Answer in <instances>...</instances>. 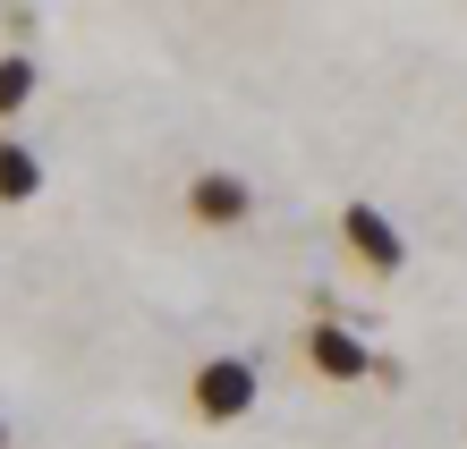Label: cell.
Here are the masks:
<instances>
[{
    "label": "cell",
    "mask_w": 467,
    "mask_h": 449,
    "mask_svg": "<svg viewBox=\"0 0 467 449\" xmlns=\"http://www.w3.org/2000/svg\"><path fill=\"white\" fill-rule=\"evenodd\" d=\"M0 449H9V424H0Z\"/></svg>",
    "instance_id": "52a82bcc"
},
{
    "label": "cell",
    "mask_w": 467,
    "mask_h": 449,
    "mask_svg": "<svg viewBox=\"0 0 467 449\" xmlns=\"http://www.w3.org/2000/svg\"><path fill=\"white\" fill-rule=\"evenodd\" d=\"M187 212H196L204 230H238V220L255 212V187H246L238 170H196L187 179Z\"/></svg>",
    "instance_id": "3957f363"
},
{
    "label": "cell",
    "mask_w": 467,
    "mask_h": 449,
    "mask_svg": "<svg viewBox=\"0 0 467 449\" xmlns=\"http://www.w3.org/2000/svg\"><path fill=\"white\" fill-rule=\"evenodd\" d=\"M35 195H43V161L17 136H0V204H35Z\"/></svg>",
    "instance_id": "5b68a950"
},
{
    "label": "cell",
    "mask_w": 467,
    "mask_h": 449,
    "mask_svg": "<svg viewBox=\"0 0 467 449\" xmlns=\"http://www.w3.org/2000/svg\"><path fill=\"white\" fill-rule=\"evenodd\" d=\"M306 364H315L323 382H366V373H374V348L357 340L348 322H315V331H306Z\"/></svg>",
    "instance_id": "277c9868"
},
{
    "label": "cell",
    "mask_w": 467,
    "mask_h": 449,
    "mask_svg": "<svg viewBox=\"0 0 467 449\" xmlns=\"http://www.w3.org/2000/svg\"><path fill=\"white\" fill-rule=\"evenodd\" d=\"M35 86H43V77H35V60H26V51H0V128H9L17 110L35 102Z\"/></svg>",
    "instance_id": "8992f818"
},
{
    "label": "cell",
    "mask_w": 467,
    "mask_h": 449,
    "mask_svg": "<svg viewBox=\"0 0 467 449\" xmlns=\"http://www.w3.org/2000/svg\"><path fill=\"white\" fill-rule=\"evenodd\" d=\"M340 238H348V255L366 263L374 280H391V271L408 263V238H400V220L382 212V204H348V212H340Z\"/></svg>",
    "instance_id": "7a4b0ae2"
},
{
    "label": "cell",
    "mask_w": 467,
    "mask_h": 449,
    "mask_svg": "<svg viewBox=\"0 0 467 449\" xmlns=\"http://www.w3.org/2000/svg\"><path fill=\"white\" fill-rule=\"evenodd\" d=\"M255 399H264V382H255L246 356H204L196 364V415L204 424H238V415H255Z\"/></svg>",
    "instance_id": "6da1fadb"
}]
</instances>
